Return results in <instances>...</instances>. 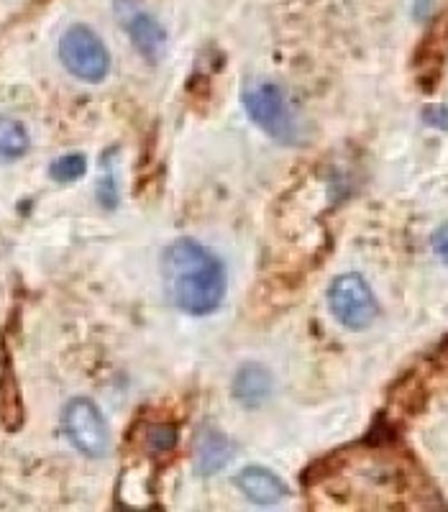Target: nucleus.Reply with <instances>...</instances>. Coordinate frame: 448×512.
<instances>
[{"label":"nucleus","instance_id":"f257e3e1","mask_svg":"<svg viewBox=\"0 0 448 512\" xmlns=\"http://www.w3.org/2000/svg\"><path fill=\"white\" fill-rule=\"evenodd\" d=\"M167 295L177 310L195 318L216 313L226 297V267L208 246L195 239H177L162 256Z\"/></svg>","mask_w":448,"mask_h":512},{"label":"nucleus","instance_id":"f03ea898","mask_svg":"<svg viewBox=\"0 0 448 512\" xmlns=\"http://www.w3.org/2000/svg\"><path fill=\"white\" fill-rule=\"evenodd\" d=\"M244 108L251 121L280 144L295 146L303 136L290 98L274 82H251V85H246Z\"/></svg>","mask_w":448,"mask_h":512},{"label":"nucleus","instance_id":"7ed1b4c3","mask_svg":"<svg viewBox=\"0 0 448 512\" xmlns=\"http://www.w3.org/2000/svg\"><path fill=\"white\" fill-rule=\"evenodd\" d=\"M59 59L64 70L82 82H103L111 72V52L90 26L75 24L59 39Z\"/></svg>","mask_w":448,"mask_h":512},{"label":"nucleus","instance_id":"20e7f679","mask_svg":"<svg viewBox=\"0 0 448 512\" xmlns=\"http://www.w3.org/2000/svg\"><path fill=\"white\" fill-rule=\"evenodd\" d=\"M328 308L349 331H364L377 320L379 300L369 282L356 272L338 274L328 287Z\"/></svg>","mask_w":448,"mask_h":512},{"label":"nucleus","instance_id":"39448f33","mask_svg":"<svg viewBox=\"0 0 448 512\" xmlns=\"http://www.w3.org/2000/svg\"><path fill=\"white\" fill-rule=\"evenodd\" d=\"M64 436L88 459H103L111 451V431L103 413L88 397H75L62 410Z\"/></svg>","mask_w":448,"mask_h":512},{"label":"nucleus","instance_id":"423d86ee","mask_svg":"<svg viewBox=\"0 0 448 512\" xmlns=\"http://www.w3.org/2000/svg\"><path fill=\"white\" fill-rule=\"evenodd\" d=\"M116 11L121 16L123 26H126L128 36L134 41L136 52L144 54L149 62H154L162 54L164 44H167V31H164V26L159 24L152 13L141 11V8H131L128 0H116Z\"/></svg>","mask_w":448,"mask_h":512},{"label":"nucleus","instance_id":"0eeeda50","mask_svg":"<svg viewBox=\"0 0 448 512\" xmlns=\"http://www.w3.org/2000/svg\"><path fill=\"white\" fill-rule=\"evenodd\" d=\"M192 459H195L198 474L210 477V474L221 472L233 459L231 438L218 431V428H213V425H203L195 433V441H192Z\"/></svg>","mask_w":448,"mask_h":512},{"label":"nucleus","instance_id":"6e6552de","mask_svg":"<svg viewBox=\"0 0 448 512\" xmlns=\"http://www.w3.org/2000/svg\"><path fill=\"white\" fill-rule=\"evenodd\" d=\"M233 482L241 489V495L254 502V505H277V502L290 495L287 484L274 472L262 469V466H246L236 474Z\"/></svg>","mask_w":448,"mask_h":512},{"label":"nucleus","instance_id":"1a4fd4ad","mask_svg":"<svg viewBox=\"0 0 448 512\" xmlns=\"http://www.w3.org/2000/svg\"><path fill=\"white\" fill-rule=\"evenodd\" d=\"M269 395H272V374L262 364L249 361L233 377V400L241 402L244 408H259L269 400Z\"/></svg>","mask_w":448,"mask_h":512},{"label":"nucleus","instance_id":"9d476101","mask_svg":"<svg viewBox=\"0 0 448 512\" xmlns=\"http://www.w3.org/2000/svg\"><path fill=\"white\" fill-rule=\"evenodd\" d=\"M0 418L6 428H18L24 420V405H21V395H18V382L11 372V364L3 367L0 372Z\"/></svg>","mask_w":448,"mask_h":512},{"label":"nucleus","instance_id":"9b49d317","mask_svg":"<svg viewBox=\"0 0 448 512\" xmlns=\"http://www.w3.org/2000/svg\"><path fill=\"white\" fill-rule=\"evenodd\" d=\"M31 139L24 123H18L16 118L0 116V159H21L29 152Z\"/></svg>","mask_w":448,"mask_h":512},{"label":"nucleus","instance_id":"f8f14e48","mask_svg":"<svg viewBox=\"0 0 448 512\" xmlns=\"http://www.w3.org/2000/svg\"><path fill=\"white\" fill-rule=\"evenodd\" d=\"M88 172V159H85V154H64V157H59L57 162L49 167V175H52V180L62 182V185H70V182H77L82 175Z\"/></svg>","mask_w":448,"mask_h":512},{"label":"nucleus","instance_id":"ddd939ff","mask_svg":"<svg viewBox=\"0 0 448 512\" xmlns=\"http://www.w3.org/2000/svg\"><path fill=\"white\" fill-rule=\"evenodd\" d=\"M177 428L172 423H154L146 428V448L152 451V454H169V451H175L177 448Z\"/></svg>","mask_w":448,"mask_h":512},{"label":"nucleus","instance_id":"4468645a","mask_svg":"<svg viewBox=\"0 0 448 512\" xmlns=\"http://www.w3.org/2000/svg\"><path fill=\"white\" fill-rule=\"evenodd\" d=\"M98 200L105 205V208H116L118 205V185H116V177L111 172V164H105V175L103 180L98 182Z\"/></svg>","mask_w":448,"mask_h":512},{"label":"nucleus","instance_id":"2eb2a0df","mask_svg":"<svg viewBox=\"0 0 448 512\" xmlns=\"http://www.w3.org/2000/svg\"><path fill=\"white\" fill-rule=\"evenodd\" d=\"M431 246H433V254L441 259L443 264H448V223L438 226L431 236Z\"/></svg>","mask_w":448,"mask_h":512},{"label":"nucleus","instance_id":"dca6fc26","mask_svg":"<svg viewBox=\"0 0 448 512\" xmlns=\"http://www.w3.org/2000/svg\"><path fill=\"white\" fill-rule=\"evenodd\" d=\"M425 121H431V126L446 128L448 126V111L446 108H431V111H425Z\"/></svg>","mask_w":448,"mask_h":512}]
</instances>
